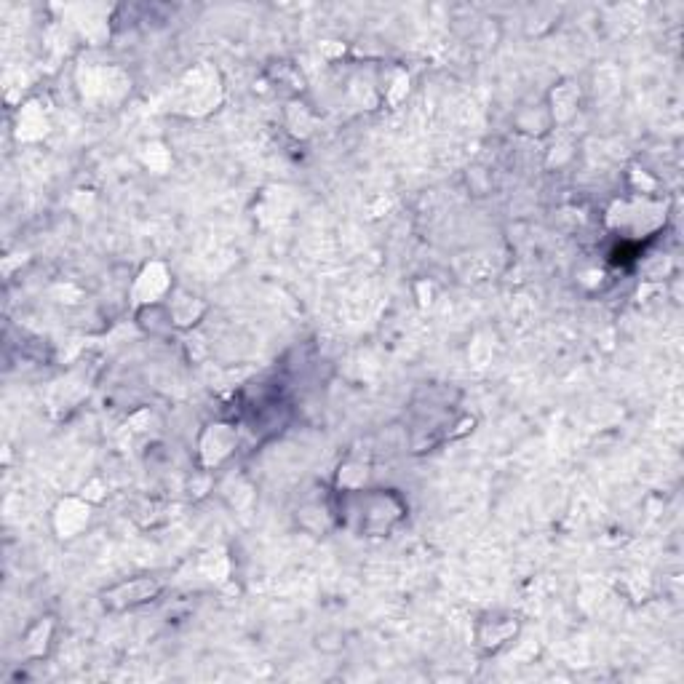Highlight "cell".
I'll list each match as a JSON object with an SVG mask.
<instances>
[{
  "mask_svg": "<svg viewBox=\"0 0 684 684\" xmlns=\"http://www.w3.org/2000/svg\"><path fill=\"white\" fill-rule=\"evenodd\" d=\"M519 631H522V620L511 612H487V615H481L476 628H473V644L484 655H495L503 647H508L519 636Z\"/></svg>",
  "mask_w": 684,
  "mask_h": 684,
  "instance_id": "3957f363",
  "label": "cell"
},
{
  "mask_svg": "<svg viewBox=\"0 0 684 684\" xmlns=\"http://www.w3.org/2000/svg\"><path fill=\"white\" fill-rule=\"evenodd\" d=\"M166 308L171 313V321H174V329H190L196 326L206 313L204 300L193 292H185V289H177V292L169 294L166 300Z\"/></svg>",
  "mask_w": 684,
  "mask_h": 684,
  "instance_id": "5b68a950",
  "label": "cell"
},
{
  "mask_svg": "<svg viewBox=\"0 0 684 684\" xmlns=\"http://www.w3.org/2000/svg\"><path fill=\"white\" fill-rule=\"evenodd\" d=\"M332 511L340 527L359 538H385L407 519V503L396 489H337Z\"/></svg>",
  "mask_w": 684,
  "mask_h": 684,
  "instance_id": "6da1fadb",
  "label": "cell"
},
{
  "mask_svg": "<svg viewBox=\"0 0 684 684\" xmlns=\"http://www.w3.org/2000/svg\"><path fill=\"white\" fill-rule=\"evenodd\" d=\"M238 447V431L230 423H212L206 425V431L201 433V441H198V452H201V460L204 465H220L225 463Z\"/></svg>",
  "mask_w": 684,
  "mask_h": 684,
  "instance_id": "277c9868",
  "label": "cell"
},
{
  "mask_svg": "<svg viewBox=\"0 0 684 684\" xmlns=\"http://www.w3.org/2000/svg\"><path fill=\"white\" fill-rule=\"evenodd\" d=\"M166 294H171V281L166 268H163L161 262L145 265V270L137 278V286H134V297L142 305H153V302H163Z\"/></svg>",
  "mask_w": 684,
  "mask_h": 684,
  "instance_id": "8992f818",
  "label": "cell"
},
{
  "mask_svg": "<svg viewBox=\"0 0 684 684\" xmlns=\"http://www.w3.org/2000/svg\"><path fill=\"white\" fill-rule=\"evenodd\" d=\"M54 522H57L59 538H75L78 532L89 524V505L81 500H62L54 511Z\"/></svg>",
  "mask_w": 684,
  "mask_h": 684,
  "instance_id": "52a82bcc",
  "label": "cell"
},
{
  "mask_svg": "<svg viewBox=\"0 0 684 684\" xmlns=\"http://www.w3.org/2000/svg\"><path fill=\"white\" fill-rule=\"evenodd\" d=\"M546 107L548 115H551V123L570 121L575 110H578V91L572 89V83H562V86H556L554 94H551V102Z\"/></svg>",
  "mask_w": 684,
  "mask_h": 684,
  "instance_id": "ba28073f",
  "label": "cell"
},
{
  "mask_svg": "<svg viewBox=\"0 0 684 684\" xmlns=\"http://www.w3.org/2000/svg\"><path fill=\"white\" fill-rule=\"evenodd\" d=\"M163 594V583L153 575H139V578H129L123 583H115L107 591H102V604L110 612H126L137 610L142 604L155 602Z\"/></svg>",
  "mask_w": 684,
  "mask_h": 684,
  "instance_id": "7a4b0ae2",
  "label": "cell"
}]
</instances>
